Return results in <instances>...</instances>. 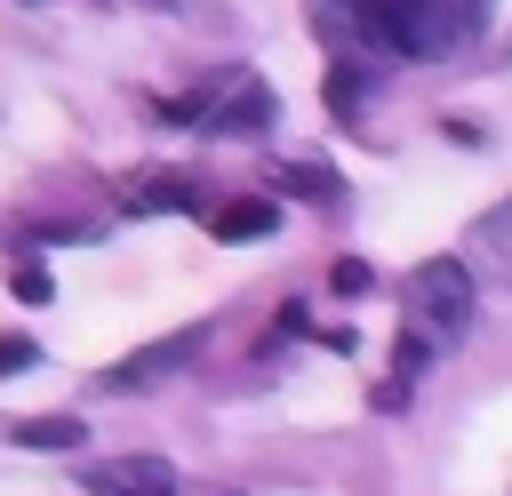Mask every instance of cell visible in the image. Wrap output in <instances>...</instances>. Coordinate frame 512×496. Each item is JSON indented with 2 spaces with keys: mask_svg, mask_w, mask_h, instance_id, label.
I'll return each mask as SVG.
<instances>
[{
  "mask_svg": "<svg viewBox=\"0 0 512 496\" xmlns=\"http://www.w3.org/2000/svg\"><path fill=\"white\" fill-rule=\"evenodd\" d=\"M192 344H200V336L184 328V336H168V344H152V352H136V360H120V368H112V384H144V376H160V368H176V360H184Z\"/></svg>",
  "mask_w": 512,
  "mask_h": 496,
  "instance_id": "cell-8",
  "label": "cell"
},
{
  "mask_svg": "<svg viewBox=\"0 0 512 496\" xmlns=\"http://www.w3.org/2000/svg\"><path fill=\"white\" fill-rule=\"evenodd\" d=\"M176 464L168 456H104L88 472V496H176Z\"/></svg>",
  "mask_w": 512,
  "mask_h": 496,
  "instance_id": "cell-4",
  "label": "cell"
},
{
  "mask_svg": "<svg viewBox=\"0 0 512 496\" xmlns=\"http://www.w3.org/2000/svg\"><path fill=\"white\" fill-rule=\"evenodd\" d=\"M272 224H280L272 200H224V208H208V232L216 240H264Z\"/></svg>",
  "mask_w": 512,
  "mask_h": 496,
  "instance_id": "cell-6",
  "label": "cell"
},
{
  "mask_svg": "<svg viewBox=\"0 0 512 496\" xmlns=\"http://www.w3.org/2000/svg\"><path fill=\"white\" fill-rule=\"evenodd\" d=\"M360 96H368V80H360L352 64H328V112H336V120H352V112H360Z\"/></svg>",
  "mask_w": 512,
  "mask_h": 496,
  "instance_id": "cell-11",
  "label": "cell"
},
{
  "mask_svg": "<svg viewBox=\"0 0 512 496\" xmlns=\"http://www.w3.org/2000/svg\"><path fill=\"white\" fill-rule=\"evenodd\" d=\"M8 440H16V448H80L88 424H80V416H24V424H8Z\"/></svg>",
  "mask_w": 512,
  "mask_h": 496,
  "instance_id": "cell-7",
  "label": "cell"
},
{
  "mask_svg": "<svg viewBox=\"0 0 512 496\" xmlns=\"http://www.w3.org/2000/svg\"><path fill=\"white\" fill-rule=\"evenodd\" d=\"M184 200H192V176H176V168H168V176H136V184H128V208H184Z\"/></svg>",
  "mask_w": 512,
  "mask_h": 496,
  "instance_id": "cell-9",
  "label": "cell"
},
{
  "mask_svg": "<svg viewBox=\"0 0 512 496\" xmlns=\"http://www.w3.org/2000/svg\"><path fill=\"white\" fill-rule=\"evenodd\" d=\"M328 288H336V296H368V288H376V272H368L360 256H336V264H328Z\"/></svg>",
  "mask_w": 512,
  "mask_h": 496,
  "instance_id": "cell-13",
  "label": "cell"
},
{
  "mask_svg": "<svg viewBox=\"0 0 512 496\" xmlns=\"http://www.w3.org/2000/svg\"><path fill=\"white\" fill-rule=\"evenodd\" d=\"M192 120H208L224 136H256L272 120V96H264L256 72H232V80H216V96H192Z\"/></svg>",
  "mask_w": 512,
  "mask_h": 496,
  "instance_id": "cell-3",
  "label": "cell"
},
{
  "mask_svg": "<svg viewBox=\"0 0 512 496\" xmlns=\"http://www.w3.org/2000/svg\"><path fill=\"white\" fill-rule=\"evenodd\" d=\"M32 360H40V344H32V336H0V376H24Z\"/></svg>",
  "mask_w": 512,
  "mask_h": 496,
  "instance_id": "cell-14",
  "label": "cell"
},
{
  "mask_svg": "<svg viewBox=\"0 0 512 496\" xmlns=\"http://www.w3.org/2000/svg\"><path fill=\"white\" fill-rule=\"evenodd\" d=\"M400 328H408V344H400V376H424L440 352H456L464 328H472V264H464V256H424V264L408 272Z\"/></svg>",
  "mask_w": 512,
  "mask_h": 496,
  "instance_id": "cell-1",
  "label": "cell"
},
{
  "mask_svg": "<svg viewBox=\"0 0 512 496\" xmlns=\"http://www.w3.org/2000/svg\"><path fill=\"white\" fill-rule=\"evenodd\" d=\"M280 192H304V200H336L344 184H336L320 160H288V168H280Z\"/></svg>",
  "mask_w": 512,
  "mask_h": 496,
  "instance_id": "cell-10",
  "label": "cell"
},
{
  "mask_svg": "<svg viewBox=\"0 0 512 496\" xmlns=\"http://www.w3.org/2000/svg\"><path fill=\"white\" fill-rule=\"evenodd\" d=\"M176 496H240V488H224V480H176Z\"/></svg>",
  "mask_w": 512,
  "mask_h": 496,
  "instance_id": "cell-15",
  "label": "cell"
},
{
  "mask_svg": "<svg viewBox=\"0 0 512 496\" xmlns=\"http://www.w3.org/2000/svg\"><path fill=\"white\" fill-rule=\"evenodd\" d=\"M472 264L496 272V280H512V200H496V208L472 224Z\"/></svg>",
  "mask_w": 512,
  "mask_h": 496,
  "instance_id": "cell-5",
  "label": "cell"
},
{
  "mask_svg": "<svg viewBox=\"0 0 512 496\" xmlns=\"http://www.w3.org/2000/svg\"><path fill=\"white\" fill-rule=\"evenodd\" d=\"M8 288H16L24 304H48V296H56V280H48V264H40V256H24V264L8 272Z\"/></svg>",
  "mask_w": 512,
  "mask_h": 496,
  "instance_id": "cell-12",
  "label": "cell"
},
{
  "mask_svg": "<svg viewBox=\"0 0 512 496\" xmlns=\"http://www.w3.org/2000/svg\"><path fill=\"white\" fill-rule=\"evenodd\" d=\"M344 8L392 56H448L456 32H464V8L456 0H344Z\"/></svg>",
  "mask_w": 512,
  "mask_h": 496,
  "instance_id": "cell-2",
  "label": "cell"
}]
</instances>
